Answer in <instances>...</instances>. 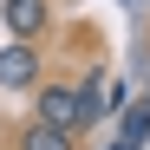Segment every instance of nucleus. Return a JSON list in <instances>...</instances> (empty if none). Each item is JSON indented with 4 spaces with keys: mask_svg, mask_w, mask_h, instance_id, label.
I'll return each mask as SVG.
<instances>
[{
    "mask_svg": "<svg viewBox=\"0 0 150 150\" xmlns=\"http://www.w3.org/2000/svg\"><path fill=\"white\" fill-rule=\"evenodd\" d=\"M144 137H150V105H137V111H124V144L137 150Z\"/></svg>",
    "mask_w": 150,
    "mask_h": 150,
    "instance_id": "obj_5",
    "label": "nucleus"
},
{
    "mask_svg": "<svg viewBox=\"0 0 150 150\" xmlns=\"http://www.w3.org/2000/svg\"><path fill=\"white\" fill-rule=\"evenodd\" d=\"M0 13H7V33L13 39H39L46 26H52V7H46V0H7Z\"/></svg>",
    "mask_w": 150,
    "mask_h": 150,
    "instance_id": "obj_3",
    "label": "nucleus"
},
{
    "mask_svg": "<svg viewBox=\"0 0 150 150\" xmlns=\"http://www.w3.org/2000/svg\"><path fill=\"white\" fill-rule=\"evenodd\" d=\"M98 111L105 105H98L91 91H79V85H59V79H39L33 85V117L39 124H59V131H72V137H79Z\"/></svg>",
    "mask_w": 150,
    "mask_h": 150,
    "instance_id": "obj_1",
    "label": "nucleus"
},
{
    "mask_svg": "<svg viewBox=\"0 0 150 150\" xmlns=\"http://www.w3.org/2000/svg\"><path fill=\"white\" fill-rule=\"evenodd\" d=\"M0 85H7V91H33L39 85V39L0 46Z\"/></svg>",
    "mask_w": 150,
    "mask_h": 150,
    "instance_id": "obj_2",
    "label": "nucleus"
},
{
    "mask_svg": "<svg viewBox=\"0 0 150 150\" xmlns=\"http://www.w3.org/2000/svg\"><path fill=\"white\" fill-rule=\"evenodd\" d=\"M20 150H72V131H59V124H26V131H20Z\"/></svg>",
    "mask_w": 150,
    "mask_h": 150,
    "instance_id": "obj_4",
    "label": "nucleus"
}]
</instances>
